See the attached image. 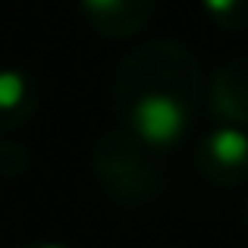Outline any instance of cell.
Listing matches in <instances>:
<instances>
[{
	"instance_id": "obj_1",
	"label": "cell",
	"mask_w": 248,
	"mask_h": 248,
	"mask_svg": "<svg viewBox=\"0 0 248 248\" xmlns=\"http://www.w3.org/2000/svg\"><path fill=\"white\" fill-rule=\"evenodd\" d=\"M132 129L145 145L151 148H170L182 139L188 126V110L170 91H145L132 104Z\"/></svg>"
},
{
	"instance_id": "obj_2",
	"label": "cell",
	"mask_w": 248,
	"mask_h": 248,
	"mask_svg": "<svg viewBox=\"0 0 248 248\" xmlns=\"http://www.w3.org/2000/svg\"><path fill=\"white\" fill-rule=\"evenodd\" d=\"M207 154L217 160L220 167H242L248 164V135L236 126H220L207 135L204 141Z\"/></svg>"
},
{
	"instance_id": "obj_3",
	"label": "cell",
	"mask_w": 248,
	"mask_h": 248,
	"mask_svg": "<svg viewBox=\"0 0 248 248\" xmlns=\"http://www.w3.org/2000/svg\"><path fill=\"white\" fill-rule=\"evenodd\" d=\"M25 97V76L19 69H0V110H16Z\"/></svg>"
},
{
	"instance_id": "obj_4",
	"label": "cell",
	"mask_w": 248,
	"mask_h": 248,
	"mask_svg": "<svg viewBox=\"0 0 248 248\" xmlns=\"http://www.w3.org/2000/svg\"><path fill=\"white\" fill-rule=\"evenodd\" d=\"M236 3L239 0H201V6H204L211 16H226V13L236 10Z\"/></svg>"
},
{
	"instance_id": "obj_5",
	"label": "cell",
	"mask_w": 248,
	"mask_h": 248,
	"mask_svg": "<svg viewBox=\"0 0 248 248\" xmlns=\"http://www.w3.org/2000/svg\"><path fill=\"white\" fill-rule=\"evenodd\" d=\"M123 0H82V6L88 13H113Z\"/></svg>"
},
{
	"instance_id": "obj_6",
	"label": "cell",
	"mask_w": 248,
	"mask_h": 248,
	"mask_svg": "<svg viewBox=\"0 0 248 248\" xmlns=\"http://www.w3.org/2000/svg\"><path fill=\"white\" fill-rule=\"evenodd\" d=\"M38 248H66V245H38Z\"/></svg>"
}]
</instances>
